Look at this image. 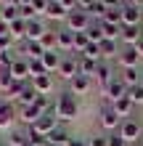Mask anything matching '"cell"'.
I'll return each mask as SVG.
<instances>
[{
	"instance_id": "1",
	"label": "cell",
	"mask_w": 143,
	"mask_h": 146,
	"mask_svg": "<svg viewBox=\"0 0 143 146\" xmlns=\"http://www.w3.org/2000/svg\"><path fill=\"white\" fill-rule=\"evenodd\" d=\"M77 111H80V104H77V96H74L72 90H64L61 96L56 98V117H58V122H69V119L77 117Z\"/></svg>"
},
{
	"instance_id": "2",
	"label": "cell",
	"mask_w": 143,
	"mask_h": 146,
	"mask_svg": "<svg viewBox=\"0 0 143 146\" xmlns=\"http://www.w3.org/2000/svg\"><path fill=\"white\" fill-rule=\"evenodd\" d=\"M98 125L103 127V130H109V135L119 130V125H122V117L114 111L111 101H103V104H101V109H98Z\"/></svg>"
},
{
	"instance_id": "3",
	"label": "cell",
	"mask_w": 143,
	"mask_h": 146,
	"mask_svg": "<svg viewBox=\"0 0 143 146\" xmlns=\"http://www.w3.org/2000/svg\"><path fill=\"white\" fill-rule=\"evenodd\" d=\"M74 8H77L74 0H48L45 16H48V19H56V21H66V16H69Z\"/></svg>"
},
{
	"instance_id": "4",
	"label": "cell",
	"mask_w": 143,
	"mask_h": 146,
	"mask_svg": "<svg viewBox=\"0 0 143 146\" xmlns=\"http://www.w3.org/2000/svg\"><path fill=\"white\" fill-rule=\"evenodd\" d=\"M90 24H93V19H90V16L82 11V8H74V11L66 16V29L74 32V35H77V32H88Z\"/></svg>"
},
{
	"instance_id": "5",
	"label": "cell",
	"mask_w": 143,
	"mask_h": 146,
	"mask_svg": "<svg viewBox=\"0 0 143 146\" xmlns=\"http://www.w3.org/2000/svg\"><path fill=\"white\" fill-rule=\"evenodd\" d=\"M61 80H66V82H72L74 77L80 74V56H64L61 58V64H58V72H56Z\"/></svg>"
},
{
	"instance_id": "6",
	"label": "cell",
	"mask_w": 143,
	"mask_h": 146,
	"mask_svg": "<svg viewBox=\"0 0 143 146\" xmlns=\"http://www.w3.org/2000/svg\"><path fill=\"white\" fill-rule=\"evenodd\" d=\"M140 3H122V27H140Z\"/></svg>"
},
{
	"instance_id": "7",
	"label": "cell",
	"mask_w": 143,
	"mask_h": 146,
	"mask_svg": "<svg viewBox=\"0 0 143 146\" xmlns=\"http://www.w3.org/2000/svg\"><path fill=\"white\" fill-rule=\"evenodd\" d=\"M122 135L127 143H135V141H140V135H143V127H140V122L138 119H122V125H119V130H117Z\"/></svg>"
},
{
	"instance_id": "8",
	"label": "cell",
	"mask_w": 143,
	"mask_h": 146,
	"mask_svg": "<svg viewBox=\"0 0 143 146\" xmlns=\"http://www.w3.org/2000/svg\"><path fill=\"white\" fill-rule=\"evenodd\" d=\"M109 5H111V3H103V0H88V3H77V8H82V11H85L93 21H103Z\"/></svg>"
},
{
	"instance_id": "9",
	"label": "cell",
	"mask_w": 143,
	"mask_h": 146,
	"mask_svg": "<svg viewBox=\"0 0 143 146\" xmlns=\"http://www.w3.org/2000/svg\"><path fill=\"white\" fill-rule=\"evenodd\" d=\"M58 125H61V122H58L56 111H50V114H43V117H40V119H37L35 125H29V127H32V130H35L37 135H45V138H48V135L53 133V130H56Z\"/></svg>"
},
{
	"instance_id": "10",
	"label": "cell",
	"mask_w": 143,
	"mask_h": 146,
	"mask_svg": "<svg viewBox=\"0 0 143 146\" xmlns=\"http://www.w3.org/2000/svg\"><path fill=\"white\" fill-rule=\"evenodd\" d=\"M103 93H106V101H111V104H114V101H119V98L127 96V85L122 82L119 74H114L111 80H109V85L103 88Z\"/></svg>"
},
{
	"instance_id": "11",
	"label": "cell",
	"mask_w": 143,
	"mask_h": 146,
	"mask_svg": "<svg viewBox=\"0 0 143 146\" xmlns=\"http://www.w3.org/2000/svg\"><path fill=\"white\" fill-rule=\"evenodd\" d=\"M119 66H122V69H140V53H138L135 45H122Z\"/></svg>"
},
{
	"instance_id": "12",
	"label": "cell",
	"mask_w": 143,
	"mask_h": 146,
	"mask_svg": "<svg viewBox=\"0 0 143 146\" xmlns=\"http://www.w3.org/2000/svg\"><path fill=\"white\" fill-rule=\"evenodd\" d=\"M56 48L61 50L64 56H72L74 53V32H69V29H58L56 32Z\"/></svg>"
},
{
	"instance_id": "13",
	"label": "cell",
	"mask_w": 143,
	"mask_h": 146,
	"mask_svg": "<svg viewBox=\"0 0 143 146\" xmlns=\"http://www.w3.org/2000/svg\"><path fill=\"white\" fill-rule=\"evenodd\" d=\"M16 114H19V111L13 109V104H8V101H0V130H11Z\"/></svg>"
},
{
	"instance_id": "14",
	"label": "cell",
	"mask_w": 143,
	"mask_h": 146,
	"mask_svg": "<svg viewBox=\"0 0 143 146\" xmlns=\"http://www.w3.org/2000/svg\"><path fill=\"white\" fill-rule=\"evenodd\" d=\"M45 35H48V27H45V24L40 21V19H32V21H27V37H24V40L40 42Z\"/></svg>"
},
{
	"instance_id": "15",
	"label": "cell",
	"mask_w": 143,
	"mask_h": 146,
	"mask_svg": "<svg viewBox=\"0 0 143 146\" xmlns=\"http://www.w3.org/2000/svg\"><path fill=\"white\" fill-rule=\"evenodd\" d=\"M90 88H93V77H88V74H77L69 82V90L74 93V96H85Z\"/></svg>"
},
{
	"instance_id": "16",
	"label": "cell",
	"mask_w": 143,
	"mask_h": 146,
	"mask_svg": "<svg viewBox=\"0 0 143 146\" xmlns=\"http://www.w3.org/2000/svg\"><path fill=\"white\" fill-rule=\"evenodd\" d=\"M11 74H13V80H21V82H27V80H32V74H29V61L24 56H19L13 61V66H11Z\"/></svg>"
},
{
	"instance_id": "17",
	"label": "cell",
	"mask_w": 143,
	"mask_h": 146,
	"mask_svg": "<svg viewBox=\"0 0 143 146\" xmlns=\"http://www.w3.org/2000/svg\"><path fill=\"white\" fill-rule=\"evenodd\" d=\"M122 53V42L119 40H103L101 42V61H106V58H119Z\"/></svg>"
},
{
	"instance_id": "18",
	"label": "cell",
	"mask_w": 143,
	"mask_h": 146,
	"mask_svg": "<svg viewBox=\"0 0 143 146\" xmlns=\"http://www.w3.org/2000/svg\"><path fill=\"white\" fill-rule=\"evenodd\" d=\"M40 117H43V111L37 109V104H29V106H19V119H21V122H27V127H29V125H35Z\"/></svg>"
},
{
	"instance_id": "19",
	"label": "cell",
	"mask_w": 143,
	"mask_h": 146,
	"mask_svg": "<svg viewBox=\"0 0 143 146\" xmlns=\"http://www.w3.org/2000/svg\"><path fill=\"white\" fill-rule=\"evenodd\" d=\"M143 40V27H122V45H138Z\"/></svg>"
},
{
	"instance_id": "20",
	"label": "cell",
	"mask_w": 143,
	"mask_h": 146,
	"mask_svg": "<svg viewBox=\"0 0 143 146\" xmlns=\"http://www.w3.org/2000/svg\"><path fill=\"white\" fill-rule=\"evenodd\" d=\"M16 19H21V13H19V3H0V21L13 24Z\"/></svg>"
},
{
	"instance_id": "21",
	"label": "cell",
	"mask_w": 143,
	"mask_h": 146,
	"mask_svg": "<svg viewBox=\"0 0 143 146\" xmlns=\"http://www.w3.org/2000/svg\"><path fill=\"white\" fill-rule=\"evenodd\" d=\"M40 93L35 90V85H32V80H27V85H24V90H21V96L16 98V104L19 106H29V104H35Z\"/></svg>"
},
{
	"instance_id": "22",
	"label": "cell",
	"mask_w": 143,
	"mask_h": 146,
	"mask_svg": "<svg viewBox=\"0 0 143 146\" xmlns=\"http://www.w3.org/2000/svg\"><path fill=\"white\" fill-rule=\"evenodd\" d=\"M61 58H64L61 50H45V53H43V64H45L48 74H50V72H58V64H61Z\"/></svg>"
},
{
	"instance_id": "23",
	"label": "cell",
	"mask_w": 143,
	"mask_h": 146,
	"mask_svg": "<svg viewBox=\"0 0 143 146\" xmlns=\"http://www.w3.org/2000/svg\"><path fill=\"white\" fill-rule=\"evenodd\" d=\"M69 138H72V133L66 130V125H58L56 130L48 135V143H53V146H66V143H69Z\"/></svg>"
},
{
	"instance_id": "24",
	"label": "cell",
	"mask_w": 143,
	"mask_h": 146,
	"mask_svg": "<svg viewBox=\"0 0 143 146\" xmlns=\"http://www.w3.org/2000/svg\"><path fill=\"white\" fill-rule=\"evenodd\" d=\"M111 77H114V72H111V64H109V61H98V69H96V80L101 82V88H106Z\"/></svg>"
},
{
	"instance_id": "25",
	"label": "cell",
	"mask_w": 143,
	"mask_h": 146,
	"mask_svg": "<svg viewBox=\"0 0 143 146\" xmlns=\"http://www.w3.org/2000/svg\"><path fill=\"white\" fill-rule=\"evenodd\" d=\"M114 111H117V114H119L122 119H130V114H132V109H135V104H132V101L127 98V96H125V98H119V101H114Z\"/></svg>"
},
{
	"instance_id": "26",
	"label": "cell",
	"mask_w": 143,
	"mask_h": 146,
	"mask_svg": "<svg viewBox=\"0 0 143 146\" xmlns=\"http://www.w3.org/2000/svg\"><path fill=\"white\" fill-rule=\"evenodd\" d=\"M122 82L127 85V88H135V85H140V77H143V69H122L119 72Z\"/></svg>"
},
{
	"instance_id": "27",
	"label": "cell",
	"mask_w": 143,
	"mask_h": 146,
	"mask_svg": "<svg viewBox=\"0 0 143 146\" xmlns=\"http://www.w3.org/2000/svg\"><path fill=\"white\" fill-rule=\"evenodd\" d=\"M32 85H35V90L40 93V96H48V93L53 90V77H50V74L35 77V80H32Z\"/></svg>"
},
{
	"instance_id": "28",
	"label": "cell",
	"mask_w": 143,
	"mask_h": 146,
	"mask_svg": "<svg viewBox=\"0 0 143 146\" xmlns=\"http://www.w3.org/2000/svg\"><path fill=\"white\" fill-rule=\"evenodd\" d=\"M24 58H43L45 53V48L40 45V42H32V40H24Z\"/></svg>"
},
{
	"instance_id": "29",
	"label": "cell",
	"mask_w": 143,
	"mask_h": 146,
	"mask_svg": "<svg viewBox=\"0 0 143 146\" xmlns=\"http://www.w3.org/2000/svg\"><path fill=\"white\" fill-rule=\"evenodd\" d=\"M101 32H103V40H122V24L101 21Z\"/></svg>"
},
{
	"instance_id": "30",
	"label": "cell",
	"mask_w": 143,
	"mask_h": 146,
	"mask_svg": "<svg viewBox=\"0 0 143 146\" xmlns=\"http://www.w3.org/2000/svg\"><path fill=\"white\" fill-rule=\"evenodd\" d=\"M103 21L106 24H122V3H111V5H109Z\"/></svg>"
},
{
	"instance_id": "31",
	"label": "cell",
	"mask_w": 143,
	"mask_h": 146,
	"mask_svg": "<svg viewBox=\"0 0 143 146\" xmlns=\"http://www.w3.org/2000/svg\"><path fill=\"white\" fill-rule=\"evenodd\" d=\"M96 69H98V61L88 56H80V74H88V77H96Z\"/></svg>"
},
{
	"instance_id": "32",
	"label": "cell",
	"mask_w": 143,
	"mask_h": 146,
	"mask_svg": "<svg viewBox=\"0 0 143 146\" xmlns=\"http://www.w3.org/2000/svg\"><path fill=\"white\" fill-rule=\"evenodd\" d=\"M8 32H11V37L16 40V37H27V21H24V19H16L13 24H8Z\"/></svg>"
},
{
	"instance_id": "33",
	"label": "cell",
	"mask_w": 143,
	"mask_h": 146,
	"mask_svg": "<svg viewBox=\"0 0 143 146\" xmlns=\"http://www.w3.org/2000/svg\"><path fill=\"white\" fill-rule=\"evenodd\" d=\"M8 146H27L29 138H27V130H11V135H8Z\"/></svg>"
},
{
	"instance_id": "34",
	"label": "cell",
	"mask_w": 143,
	"mask_h": 146,
	"mask_svg": "<svg viewBox=\"0 0 143 146\" xmlns=\"http://www.w3.org/2000/svg\"><path fill=\"white\" fill-rule=\"evenodd\" d=\"M27 61H29V74H32V80H35V77H43V74H48L45 64H43V58H27Z\"/></svg>"
},
{
	"instance_id": "35",
	"label": "cell",
	"mask_w": 143,
	"mask_h": 146,
	"mask_svg": "<svg viewBox=\"0 0 143 146\" xmlns=\"http://www.w3.org/2000/svg\"><path fill=\"white\" fill-rule=\"evenodd\" d=\"M88 37H90V42H96V45H101L103 42V32H101V21H93L88 27Z\"/></svg>"
},
{
	"instance_id": "36",
	"label": "cell",
	"mask_w": 143,
	"mask_h": 146,
	"mask_svg": "<svg viewBox=\"0 0 143 146\" xmlns=\"http://www.w3.org/2000/svg\"><path fill=\"white\" fill-rule=\"evenodd\" d=\"M11 85H13V74L11 69H0V90L8 96V90H11Z\"/></svg>"
},
{
	"instance_id": "37",
	"label": "cell",
	"mask_w": 143,
	"mask_h": 146,
	"mask_svg": "<svg viewBox=\"0 0 143 146\" xmlns=\"http://www.w3.org/2000/svg\"><path fill=\"white\" fill-rule=\"evenodd\" d=\"M127 98L132 104H143V85H135V88H127Z\"/></svg>"
},
{
	"instance_id": "38",
	"label": "cell",
	"mask_w": 143,
	"mask_h": 146,
	"mask_svg": "<svg viewBox=\"0 0 143 146\" xmlns=\"http://www.w3.org/2000/svg\"><path fill=\"white\" fill-rule=\"evenodd\" d=\"M82 56L93 58V61H101V45H96V42H90V45L82 50Z\"/></svg>"
},
{
	"instance_id": "39",
	"label": "cell",
	"mask_w": 143,
	"mask_h": 146,
	"mask_svg": "<svg viewBox=\"0 0 143 146\" xmlns=\"http://www.w3.org/2000/svg\"><path fill=\"white\" fill-rule=\"evenodd\" d=\"M40 45H43L45 50H58V48H56V32H50V29H48V35L40 40Z\"/></svg>"
},
{
	"instance_id": "40",
	"label": "cell",
	"mask_w": 143,
	"mask_h": 146,
	"mask_svg": "<svg viewBox=\"0 0 143 146\" xmlns=\"http://www.w3.org/2000/svg\"><path fill=\"white\" fill-rule=\"evenodd\" d=\"M88 146H109V135H93L88 138Z\"/></svg>"
},
{
	"instance_id": "41",
	"label": "cell",
	"mask_w": 143,
	"mask_h": 146,
	"mask_svg": "<svg viewBox=\"0 0 143 146\" xmlns=\"http://www.w3.org/2000/svg\"><path fill=\"white\" fill-rule=\"evenodd\" d=\"M109 146H127V141H125L119 133H111L109 135Z\"/></svg>"
},
{
	"instance_id": "42",
	"label": "cell",
	"mask_w": 143,
	"mask_h": 146,
	"mask_svg": "<svg viewBox=\"0 0 143 146\" xmlns=\"http://www.w3.org/2000/svg\"><path fill=\"white\" fill-rule=\"evenodd\" d=\"M13 48V37L8 35V37H0V53H5V50H11Z\"/></svg>"
},
{
	"instance_id": "43",
	"label": "cell",
	"mask_w": 143,
	"mask_h": 146,
	"mask_svg": "<svg viewBox=\"0 0 143 146\" xmlns=\"http://www.w3.org/2000/svg\"><path fill=\"white\" fill-rule=\"evenodd\" d=\"M32 5H35L37 13H45L48 11V0H32Z\"/></svg>"
},
{
	"instance_id": "44",
	"label": "cell",
	"mask_w": 143,
	"mask_h": 146,
	"mask_svg": "<svg viewBox=\"0 0 143 146\" xmlns=\"http://www.w3.org/2000/svg\"><path fill=\"white\" fill-rule=\"evenodd\" d=\"M66 146H88V141H85V138H80V135H72Z\"/></svg>"
},
{
	"instance_id": "45",
	"label": "cell",
	"mask_w": 143,
	"mask_h": 146,
	"mask_svg": "<svg viewBox=\"0 0 143 146\" xmlns=\"http://www.w3.org/2000/svg\"><path fill=\"white\" fill-rule=\"evenodd\" d=\"M11 32H8V24L5 21H0V37H8Z\"/></svg>"
},
{
	"instance_id": "46",
	"label": "cell",
	"mask_w": 143,
	"mask_h": 146,
	"mask_svg": "<svg viewBox=\"0 0 143 146\" xmlns=\"http://www.w3.org/2000/svg\"><path fill=\"white\" fill-rule=\"evenodd\" d=\"M135 48H138V53H140V61H143V40L138 42V45H135Z\"/></svg>"
},
{
	"instance_id": "47",
	"label": "cell",
	"mask_w": 143,
	"mask_h": 146,
	"mask_svg": "<svg viewBox=\"0 0 143 146\" xmlns=\"http://www.w3.org/2000/svg\"><path fill=\"white\" fill-rule=\"evenodd\" d=\"M140 13H143V3H140Z\"/></svg>"
},
{
	"instance_id": "48",
	"label": "cell",
	"mask_w": 143,
	"mask_h": 146,
	"mask_svg": "<svg viewBox=\"0 0 143 146\" xmlns=\"http://www.w3.org/2000/svg\"><path fill=\"white\" fill-rule=\"evenodd\" d=\"M45 146H53V143H45Z\"/></svg>"
},
{
	"instance_id": "49",
	"label": "cell",
	"mask_w": 143,
	"mask_h": 146,
	"mask_svg": "<svg viewBox=\"0 0 143 146\" xmlns=\"http://www.w3.org/2000/svg\"><path fill=\"white\" fill-rule=\"evenodd\" d=\"M140 85H143V77H140Z\"/></svg>"
}]
</instances>
